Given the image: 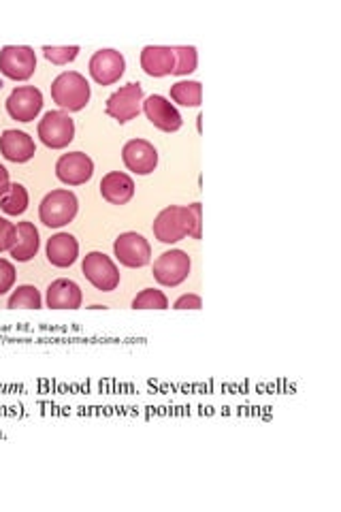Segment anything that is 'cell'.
Wrapping results in <instances>:
<instances>
[{
  "mask_svg": "<svg viewBox=\"0 0 341 512\" xmlns=\"http://www.w3.org/2000/svg\"><path fill=\"white\" fill-rule=\"evenodd\" d=\"M90 94V83L77 71L60 73L52 82V99L63 111H81Z\"/></svg>",
  "mask_w": 341,
  "mask_h": 512,
  "instance_id": "obj_1",
  "label": "cell"
},
{
  "mask_svg": "<svg viewBox=\"0 0 341 512\" xmlns=\"http://www.w3.org/2000/svg\"><path fill=\"white\" fill-rule=\"evenodd\" d=\"M77 210H80V201H77L75 193L60 188L46 195V199L38 205V216H41V222L46 227L60 229L75 221Z\"/></svg>",
  "mask_w": 341,
  "mask_h": 512,
  "instance_id": "obj_2",
  "label": "cell"
},
{
  "mask_svg": "<svg viewBox=\"0 0 341 512\" xmlns=\"http://www.w3.org/2000/svg\"><path fill=\"white\" fill-rule=\"evenodd\" d=\"M37 56L28 45H4L0 49V73L13 82H26L35 75Z\"/></svg>",
  "mask_w": 341,
  "mask_h": 512,
  "instance_id": "obj_3",
  "label": "cell"
},
{
  "mask_svg": "<svg viewBox=\"0 0 341 512\" xmlns=\"http://www.w3.org/2000/svg\"><path fill=\"white\" fill-rule=\"evenodd\" d=\"M37 131L47 148L63 150L75 139V122L66 111H47Z\"/></svg>",
  "mask_w": 341,
  "mask_h": 512,
  "instance_id": "obj_4",
  "label": "cell"
},
{
  "mask_svg": "<svg viewBox=\"0 0 341 512\" xmlns=\"http://www.w3.org/2000/svg\"><path fill=\"white\" fill-rule=\"evenodd\" d=\"M81 272L94 289L103 292H111L120 286V269H117L115 263L111 261L107 255H103V252H90V255H86L81 263Z\"/></svg>",
  "mask_w": 341,
  "mask_h": 512,
  "instance_id": "obj_5",
  "label": "cell"
},
{
  "mask_svg": "<svg viewBox=\"0 0 341 512\" xmlns=\"http://www.w3.org/2000/svg\"><path fill=\"white\" fill-rule=\"evenodd\" d=\"M154 238L162 244H177L183 238H188V207L169 205L165 207L154 221Z\"/></svg>",
  "mask_w": 341,
  "mask_h": 512,
  "instance_id": "obj_6",
  "label": "cell"
},
{
  "mask_svg": "<svg viewBox=\"0 0 341 512\" xmlns=\"http://www.w3.org/2000/svg\"><path fill=\"white\" fill-rule=\"evenodd\" d=\"M141 103H143V88L141 83H126L120 90H115L114 94L107 99V116L114 117L120 124H126L141 114Z\"/></svg>",
  "mask_w": 341,
  "mask_h": 512,
  "instance_id": "obj_7",
  "label": "cell"
},
{
  "mask_svg": "<svg viewBox=\"0 0 341 512\" xmlns=\"http://www.w3.org/2000/svg\"><path fill=\"white\" fill-rule=\"evenodd\" d=\"M192 261L183 250H169L154 263V280L162 286H180L190 275Z\"/></svg>",
  "mask_w": 341,
  "mask_h": 512,
  "instance_id": "obj_8",
  "label": "cell"
},
{
  "mask_svg": "<svg viewBox=\"0 0 341 512\" xmlns=\"http://www.w3.org/2000/svg\"><path fill=\"white\" fill-rule=\"evenodd\" d=\"M115 258L124 267H145L152 258V246L139 233H122L114 244Z\"/></svg>",
  "mask_w": 341,
  "mask_h": 512,
  "instance_id": "obj_9",
  "label": "cell"
},
{
  "mask_svg": "<svg viewBox=\"0 0 341 512\" xmlns=\"http://www.w3.org/2000/svg\"><path fill=\"white\" fill-rule=\"evenodd\" d=\"M94 176V162L83 152H69L55 162V178L66 186H81Z\"/></svg>",
  "mask_w": 341,
  "mask_h": 512,
  "instance_id": "obj_10",
  "label": "cell"
},
{
  "mask_svg": "<svg viewBox=\"0 0 341 512\" xmlns=\"http://www.w3.org/2000/svg\"><path fill=\"white\" fill-rule=\"evenodd\" d=\"M43 109V94L35 86H20L9 94L7 111L13 120L32 122Z\"/></svg>",
  "mask_w": 341,
  "mask_h": 512,
  "instance_id": "obj_11",
  "label": "cell"
},
{
  "mask_svg": "<svg viewBox=\"0 0 341 512\" xmlns=\"http://www.w3.org/2000/svg\"><path fill=\"white\" fill-rule=\"evenodd\" d=\"M90 75L100 86H111L124 75L126 60L117 49H98L90 58Z\"/></svg>",
  "mask_w": 341,
  "mask_h": 512,
  "instance_id": "obj_12",
  "label": "cell"
},
{
  "mask_svg": "<svg viewBox=\"0 0 341 512\" xmlns=\"http://www.w3.org/2000/svg\"><path fill=\"white\" fill-rule=\"evenodd\" d=\"M122 161L128 171L137 173V176H149L158 167V152L145 139H131L122 148Z\"/></svg>",
  "mask_w": 341,
  "mask_h": 512,
  "instance_id": "obj_13",
  "label": "cell"
},
{
  "mask_svg": "<svg viewBox=\"0 0 341 512\" xmlns=\"http://www.w3.org/2000/svg\"><path fill=\"white\" fill-rule=\"evenodd\" d=\"M143 111L148 116V120L154 124L156 128L165 133H175L182 128V114L177 111V107L171 103L169 99L160 97V94H152L149 99H145Z\"/></svg>",
  "mask_w": 341,
  "mask_h": 512,
  "instance_id": "obj_14",
  "label": "cell"
},
{
  "mask_svg": "<svg viewBox=\"0 0 341 512\" xmlns=\"http://www.w3.org/2000/svg\"><path fill=\"white\" fill-rule=\"evenodd\" d=\"M0 154L11 162H28L37 154V145L32 137L24 131L9 128L0 135Z\"/></svg>",
  "mask_w": 341,
  "mask_h": 512,
  "instance_id": "obj_15",
  "label": "cell"
},
{
  "mask_svg": "<svg viewBox=\"0 0 341 512\" xmlns=\"http://www.w3.org/2000/svg\"><path fill=\"white\" fill-rule=\"evenodd\" d=\"M141 69L149 77H166L175 71V52L166 45H148L141 52Z\"/></svg>",
  "mask_w": 341,
  "mask_h": 512,
  "instance_id": "obj_16",
  "label": "cell"
},
{
  "mask_svg": "<svg viewBox=\"0 0 341 512\" xmlns=\"http://www.w3.org/2000/svg\"><path fill=\"white\" fill-rule=\"evenodd\" d=\"M100 195L111 205H126L135 196V182L128 173L111 171L100 179Z\"/></svg>",
  "mask_w": 341,
  "mask_h": 512,
  "instance_id": "obj_17",
  "label": "cell"
},
{
  "mask_svg": "<svg viewBox=\"0 0 341 512\" xmlns=\"http://www.w3.org/2000/svg\"><path fill=\"white\" fill-rule=\"evenodd\" d=\"M83 295L80 284L60 278L47 286V308L52 309H77L81 308Z\"/></svg>",
  "mask_w": 341,
  "mask_h": 512,
  "instance_id": "obj_18",
  "label": "cell"
},
{
  "mask_svg": "<svg viewBox=\"0 0 341 512\" xmlns=\"http://www.w3.org/2000/svg\"><path fill=\"white\" fill-rule=\"evenodd\" d=\"M47 261L54 267H71L80 256V241L71 233H58L47 241Z\"/></svg>",
  "mask_w": 341,
  "mask_h": 512,
  "instance_id": "obj_19",
  "label": "cell"
},
{
  "mask_svg": "<svg viewBox=\"0 0 341 512\" xmlns=\"http://www.w3.org/2000/svg\"><path fill=\"white\" fill-rule=\"evenodd\" d=\"M18 241L11 247V256L18 263H28L37 256L38 246H41V239H38V230L32 222H18Z\"/></svg>",
  "mask_w": 341,
  "mask_h": 512,
  "instance_id": "obj_20",
  "label": "cell"
},
{
  "mask_svg": "<svg viewBox=\"0 0 341 512\" xmlns=\"http://www.w3.org/2000/svg\"><path fill=\"white\" fill-rule=\"evenodd\" d=\"M28 204H30V196H28V190L21 184H11L7 193L0 196V210L7 216L24 213L28 210Z\"/></svg>",
  "mask_w": 341,
  "mask_h": 512,
  "instance_id": "obj_21",
  "label": "cell"
},
{
  "mask_svg": "<svg viewBox=\"0 0 341 512\" xmlns=\"http://www.w3.org/2000/svg\"><path fill=\"white\" fill-rule=\"evenodd\" d=\"M171 100L183 107H199L203 100V88L199 82H177L171 86Z\"/></svg>",
  "mask_w": 341,
  "mask_h": 512,
  "instance_id": "obj_22",
  "label": "cell"
},
{
  "mask_svg": "<svg viewBox=\"0 0 341 512\" xmlns=\"http://www.w3.org/2000/svg\"><path fill=\"white\" fill-rule=\"evenodd\" d=\"M41 306H43L41 292L37 291V286L30 284L18 286V291H13V295L9 297L11 309H38Z\"/></svg>",
  "mask_w": 341,
  "mask_h": 512,
  "instance_id": "obj_23",
  "label": "cell"
},
{
  "mask_svg": "<svg viewBox=\"0 0 341 512\" xmlns=\"http://www.w3.org/2000/svg\"><path fill=\"white\" fill-rule=\"evenodd\" d=\"M173 52H175V71H173V75L183 77L197 71V48H192V45H180V48H173Z\"/></svg>",
  "mask_w": 341,
  "mask_h": 512,
  "instance_id": "obj_24",
  "label": "cell"
},
{
  "mask_svg": "<svg viewBox=\"0 0 341 512\" xmlns=\"http://www.w3.org/2000/svg\"><path fill=\"white\" fill-rule=\"evenodd\" d=\"M132 308L135 309H166L169 308V299H166V295L162 291L145 289L135 297Z\"/></svg>",
  "mask_w": 341,
  "mask_h": 512,
  "instance_id": "obj_25",
  "label": "cell"
},
{
  "mask_svg": "<svg viewBox=\"0 0 341 512\" xmlns=\"http://www.w3.org/2000/svg\"><path fill=\"white\" fill-rule=\"evenodd\" d=\"M43 54H46V58L52 62V65H69V62L80 56V48H77V45H63V48L46 45Z\"/></svg>",
  "mask_w": 341,
  "mask_h": 512,
  "instance_id": "obj_26",
  "label": "cell"
},
{
  "mask_svg": "<svg viewBox=\"0 0 341 512\" xmlns=\"http://www.w3.org/2000/svg\"><path fill=\"white\" fill-rule=\"evenodd\" d=\"M18 241V229L13 222H9L7 218L0 216V252L11 250Z\"/></svg>",
  "mask_w": 341,
  "mask_h": 512,
  "instance_id": "obj_27",
  "label": "cell"
},
{
  "mask_svg": "<svg viewBox=\"0 0 341 512\" xmlns=\"http://www.w3.org/2000/svg\"><path fill=\"white\" fill-rule=\"evenodd\" d=\"M15 278H18V272H15L13 263L7 261V258H0V295L13 289Z\"/></svg>",
  "mask_w": 341,
  "mask_h": 512,
  "instance_id": "obj_28",
  "label": "cell"
},
{
  "mask_svg": "<svg viewBox=\"0 0 341 512\" xmlns=\"http://www.w3.org/2000/svg\"><path fill=\"white\" fill-rule=\"evenodd\" d=\"M200 212H203V205L200 204H192L188 205V238L192 239H200Z\"/></svg>",
  "mask_w": 341,
  "mask_h": 512,
  "instance_id": "obj_29",
  "label": "cell"
},
{
  "mask_svg": "<svg viewBox=\"0 0 341 512\" xmlns=\"http://www.w3.org/2000/svg\"><path fill=\"white\" fill-rule=\"evenodd\" d=\"M203 299L199 295H182L180 299L173 303V309H200Z\"/></svg>",
  "mask_w": 341,
  "mask_h": 512,
  "instance_id": "obj_30",
  "label": "cell"
},
{
  "mask_svg": "<svg viewBox=\"0 0 341 512\" xmlns=\"http://www.w3.org/2000/svg\"><path fill=\"white\" fill-rule=\"evenodd\" d=\"M9 186H11V179H9V171L4 169L3 165H0V196H3L4 193L9 190Z\"/></svg>",
  "mask_w": 341,
  "mask_h": 512,
  "instance_id": "obj_31",
  "label": "cell"
}]
</instances>
